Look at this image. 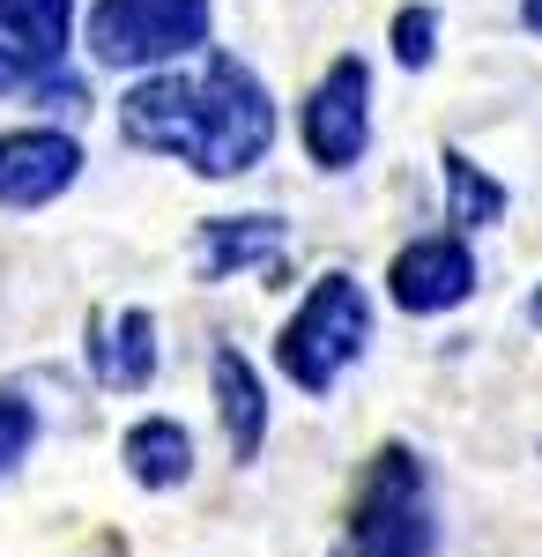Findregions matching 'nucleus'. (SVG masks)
<instances>
[{"label":"nucleus","instance_id":"nucleus-1","mask_svg":"<svg viewBox=\"0 0 542 557\" xmlns=\"http://www.w3.org/2000/svg\"><path fill=\"white\" fill-rule=\"evenodd\" d=\"M126 149L171 157L194 178H246L275 149V97L238 52H194L178 67H157L120 97Z\"/></svg>","mask_w":542,"mask_h":557},{"label":"nucleus","instance_id":"nucleus-2","mask_svg":"<svg viewBox=\"0 0 542 557\" xmlns=\"http://www.w3.org/2000/svg\"><path fill=\"white\" fill-rule=\"evenodd\" d=\"M334 557H439L431 469H423V454L409 446V438H379L372 446Z\"/></svg>","mask_w":542,"mask_h":557},{"label":"nucleus","instance_id":"nucleus-3","mask_svg":"<svg viewBox=\"0 0 542 557\" xmlns=\"http://www.w3.org/2000/svg\"><path fill=\"white\" fill-rule=\"evenodd\" d=\"M365 349H372V298H365L357 275L328 268V275L305 290V305L283 320V335H275V364H283V380H291L297 394L328 401L334 386H342V372H349Z\"/></svg>","mask_w":542,"mask_h":557},{"label":"nucleus","instance_id":"nucleus-4","mask_svg":"<svg viewBox=\"0 0 542 557\" xmlns=\"http://www.w3.org/2000/svg\"><path fill=\"white\" fill-rule=\"evenodd\" d=\"M215 8L209 0H97L89 8V60L97 67H178L194 52H209Z\"/></svg>","mask_w":542,"mask_h":557},{"label":"nucleus","instance_id":"nucleus-5","mask_svg":"<svg viewBox=\"0 0 542 557\" xmlns=\"http://www.w3.org/2000/svg\"><path fill=\"white\" fill-rule=\"evenodd\" d=\"M297 141H305V157L320 172H349L372 149V67L357 52H334L328 67H320V83L305 89Z\"/></svg>","mask_w":542,"mask_h":557},{"label":"nucleus","instance_id":"nucleus-6","mask_svg":"<svg viewBox=\"0 0 542 557\" xmlns=\"http://www.w3.org/2000/svg\"><path fill=\"white\" fill-rule=\"evenodd\" d=\"M386 298L402 305L409 320H439L454 305L476 298V253L454 231H431V238H409L402 253L386 260Z\"/></svg>","mask_w":542,"mask_h":557},{"label":"nucleus","instance_id":"nucleus-7","mask_svg":"<svg viewBox=\"0 0 542 557\" xmlns=\"http://www.w3.org/2000/svg\"><path fill=\"white\" fill-rule=\"evenodd\" d=\"M83 178V141L60 127H8L0 134V209H52Z\"/></svg>","mask_w":542,"mask_h":557},{"label":"nucleus","instance_id":"nucleus-8","mask_svg":"<svg viewBox=\"0 0 542 557\" xmlns=\"http://www.w3.org/2000/svg\"><path fill=\"white\" fill-rule=\"evenodd\" d=\"M194 275L201 283L283 275V215H201L194 223Z\"/></svg>","mask_w":542,"mask_h":557},{"label":"nucleus","instance_id":"nucleus-9","mask_svg":"<svg viewBox=\"0 0 542 557\" xmlns=\"http://www.w3.org/2000/svg\"><path fill=\"white\" fill-rule=\"evenodd\" d=\"M89 372L104 394H141L157 380V312L149 305H120L89 320Z\"/></svg>","mask_w":542,"mask_h":557},{"label":"nucleus","instance_id":"nucleus-10","mask_svg":"<svg viewBox=\"0 0 542 557\" xmlns=\"http://www.w3.org/2000/svg\"><path fill=\"white\" fill-rule=\"evenodd\" d=\"M209 394H215V424H223L231 461L252 469V461H260V446H268V386H260V372L246 364V349L223 343L209 357Z\"/></svg>","mask_w":542,"mask_h":557},{"label":"nucleus","instance_id":"nucleus-11","mask_svg":"<svg viewBox=\"0 0 542 557\" xmlns=\"http://www.w3.org/2000/svg\"><path fill=\"white\" fill-rule=\"evenodd\" d=\"M120 461L141 491H178L194 475V431L178 424V417H141V424H126Z\"/></svg>","mask_w":542,"mask_h":557},{"label":"nucleus","instance_id":"nucleus-12","mask_svg":"<svg viewBox=\"0 0 542 557\" xmlns=\"http://www.w3.org/2000/svg\"><path fill=\"white\" fill-rule=\"evenodd\" d=\"M439 172H446V223H454V238H476V231H498L505 209H513V194H505V178H491L468 149H439Z\"/></svg>","mask_w":542,"mask_h":557},{"label":"nucleus","instance_id":"nucleus-13","mask_svg":"<svg viewBox=\"0 0 542 557\" xmlns=\"http://www.w3.org/2000/svg\"><path fill=\"white\" fill-rule=\"evenodd\" d=\"M0 45L30 67H67L75 45V0H0Z\"/></svg>","mask_w":542,"mask_h":557},{"label":"nucleus","instance_id":"nucleus-14","mask_svg":"<svg viewBox=\"0 0 542 557\" xmlns=\"http://www.w3.org/2000/svg\"><path fill=\"white\" fill-rule=\"evenodd\" d=\"M0 97H23V104H38V112H67V120L89 112L83 75H67V67H30V60L8 52V45H0Z\"/></svg>","mask_w":542,"mask_h":557},{"label":"nucleus","instance_id":"nucleus-15","mask_svg":"<svg viewBox=\"0 0 542 557\" xmlns=\"http://www.w3.org/2000/svg\"><path fill=\"white\" fill-rule=\"evenodd\" d=\"M394 60H402V67H431V60H439V8H431V0L394 8Z\"/></svg>","mask_w":542,"mask_h":557},{"label":"nucleus","instance_id":"nucleus-16","mask_svg":"<svg viewBox=\"0 0 542 557\" xmlns=\"http://www.w3.org/2000/svg\"><path fill=\"white\" fill-rule=\"evenodd\" d=\"M30 446H38V401L15 394V386H0V475L15 469Z\"/></svg>","mask_w":542,"mask_h":557},{"label":"nucleus","instance_id":"nucleus-17","mask_svg":"<svg viewBox=\"0 0 542 557\" xmlns=\"http://www.w3.org/2000/svg\"><path fill=\"white\" fill-rule=\"evenodd\" d=\"M520 30H528V38H542V0H520Z\"/></svg>","mask_w":542,"mask_h":557},{"label":"nucleus","instance_id":"nucleus-18","mask_svg":"<svg viewBox=\"0 0 542 557\" xmlns=\"http://www.w3.org/2000/svg\"><path fill=\"white\" fill-rule=\"evenodd\" d=\"M528 327H542V283L528 290Z\"/></svg>","mask_w":542,"mask_h":557}]
</instances>
